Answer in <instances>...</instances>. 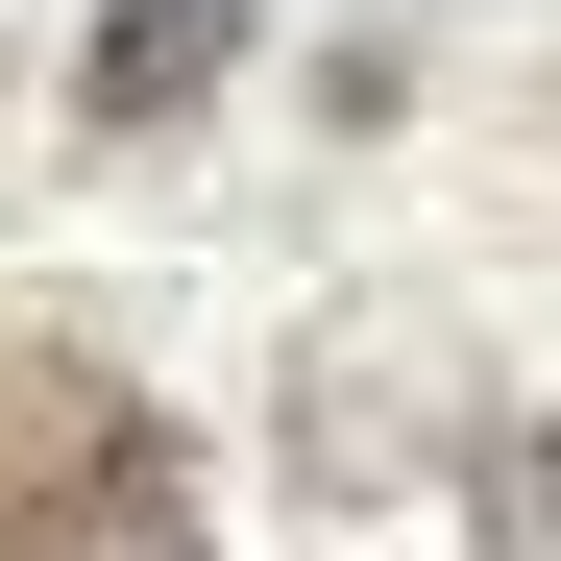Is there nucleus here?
Listing matches in <instances>:
<instances>
[{
	"label": "nucleus",
	"mask_w": 561,
	"mask_h": 561,
	"mask_svg": "<svg viewBox=\"0 0 561 561\" xmlns=\"http://www.w3.org/2000/svg\"><path fill=\"white\" fill-rule=\"evenodd\" d=\"M244 25H268V0H123V25L73 49V123H99V147H147V123H196L220 73H244Z\"/></svg>",
	"instance_id": "2"
},
{
	"label": "nucleus",
	"mask_w": 561,
	"mask_h": 561,
	"mask_svg": "<svg viewBox=\"0 0 561 561\" xmlns=\"http://www.w3.org/2000/svg\"><path fill=\"white\" fill-rule=\"evenodd\" d=\"M0 561H220L171 415L99 342H25V318H0Z\"/></svg>",
	"instance_id": "1"
},
{
	"label": "nucleus",
	"mask_w": 561,
	"mask_h": 561,
	"mask_svg": "<svg viewBox=\"0 0 561 561\" xmlns=\"http://www.w3.org/2000/svg\"><path fill=\"white\" fill-rule=\"evenodd\" d=\"M489 537H513V561H561V415H537V439L489 463Z\"/></svg>",
	"instance_id": "3"
}]
</instances>
